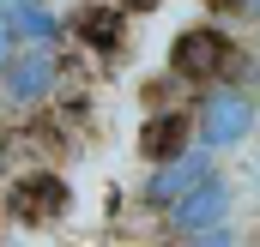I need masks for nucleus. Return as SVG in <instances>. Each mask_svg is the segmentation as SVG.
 Masks as SVG:
<instances>
[{"mask_svg": "<svg viewBox=\"0 0 260 247\" xmlns=\"http://www.w3.org/2000/svg\"><path fill=\"white\" fill-rule=\"evenodd\" d=\"M248 127H254V103L242 91H230V85L206 91V103H200V139H206V151H230L236 139H248Z\"/></svg>", "mask_w": 260, "mask_h": 247, "instance_id": "nucleus-1", "label": "nucleus"}, {"mask_svg": "<svg viewBox=\"0 0 260 247\" xmlns=\"http://www.w3.org/2000/svg\"><path fill=\"white\" fill-rule=\"evenodd\" d=\"M0 78H6V97H12L18 109H30V103H43V97L55 91L61 61H55V49H18L12 61L0 66Z\"/></svg>", "mask_w": 260, "mask_h": 247, "instance_id": "nucleus-2", "label": "nucleus"}, {"mask_svg": "<svg viewBox=\"0 0 260 247\" xmlns=\"http://www.w3.org/2000/svg\"><path fill=\"white\" fill-rule=\"evenodd\" d=\"M224 217H230V187L218 181V175H206L194 193H182L170 205V223L182 235H212V229H224Z\"/></svg>", "mask_w": 260, "mask_h": 247, "instance_id": "nucleus-3", "label": "nucleus"}, {"mask_svg": "<svg viewBox=\"0 0 260 247\" xmlns=\"http://www.w3.org/2000/svg\"><path fill=\"white\" fill-rule=\"evenodd\" d=\"M67 181L61 175H49V169H37V175H18L12 181V217H24V223H49V217H61L67 211Z\"/></svg>", "mask_w": 260, "mask_h": 247, "instance_id": "nucleus-4", "label": "nucleus"}, {"mask_svg": "<svg viewBox=\"0 0 260 247\" xmlns=\"http://www.w3.org/2000/svg\"><path fill=\"white\" fill-rule=\"evenodd\" d=\"M230 61H236V49L218 30H188L176 43V72L182 78H218V72H230Z\"/></svg>", "mask_w": 260, "mask_h": 247, "instance_id": "nucleus-5", "label": "nucleus"}, {"mask_svg": "<svg viewBox=\"0 0 260 247\" xmlns=\"http://www.w3.org/2000/svg\"><path fill=\"white\" fill-rule=\"evenodd\" d=\"M206 175H212V163H206L200 151H188V157H170V163H164V169L145 181V199H157V205L170 199V205H176V199H182V193H194Z\"/></svg>", "mask_w": 260, "mask_h": 247, "instance_id": "nucleus-6", "label": "nucleus"}, {"mask_svg": "<svg viewBox=\"0 0 260 247\" xmlns=\"http://www.w3.org/2000/svg\"><path fill=\"white\" fill-rule=\"evenodd\" d=\"M0 18L12 24V36H18L24 49H49V43L61 36V18H55L49 6H37V0H6Z\"/></svg>", "mask_w": 260, "mask_h": 247, "instance_id": "nucleus-7", "label": "nucleus"}, {"mask_svg": "<svg viewBox=\"0 0 260 247\" xmlns=\"http://www.w3.org/2000/svg\"><path fill=\"white\" fill-rule=\"evenodd\" d=\"M182 139H188V121H182V115H170V121H151V127H145V157H157V163H170V157H188V151H182Z\"/></svg>", "mask_w": 260, "mask_h": 247, "instance_id": "nucleus-8", "label": "nucleus"}, {"mask_svg": "<svg viewBox=\"0 0 260 247\" xmlns=\"http://www.w3.org/2000/svg\"><path fill=\"white\" fill-rule=\"evenodd\" d=\"M79 36H91L97 49H115V43H121V24H115V6H91V12H79Z\"/></svg>", "mask_w": 260, "mask_h": 247, "instance_id": "nucleus-9", "label": "nucleus"}, {"mask_svg": "<svg viewBox=\"0 0 260 247\" xmlns=\"http://www.w3.org/2000/svg\"><path fill=\"white\" fill-rule=\"evenodd\" d=\"M170 247H230V235L212 229V235H182V241H170Z\"/></svg>", "mask_w": 260, "mask_h": 247, "instance_id": "nucleus-10", "label": "nucleus"}, {"mask_svg": "<svg viewBox=\"0 0 260 247\" xmlns=\"http://www.w3.org/2000/svg\"><path fill=\"white\" fill-rule=\"evenodd\" d=\"M18 49H24V43H18V36H12V24H6V18H0V66L12 61V55H18Z\"/></svg>", "mask_w": 260, "mask_h": 247, "instance_id": "nucleus-11", "label": "nucleus"}, {"mask_svg": "<svg viewBox=\"0 0 260 247\" xmlns=\"http://www.w3.org/2000/svg\"><path fill=\"white\" fill-rule=\"evenodd\" d=\"M218 6H230V12H260V0H218Z\"/></svg>", "mask_w": 260, "mask_h": 247, "instance_id": "nucleus-12", "label": "nucleus"}]
</instances>
